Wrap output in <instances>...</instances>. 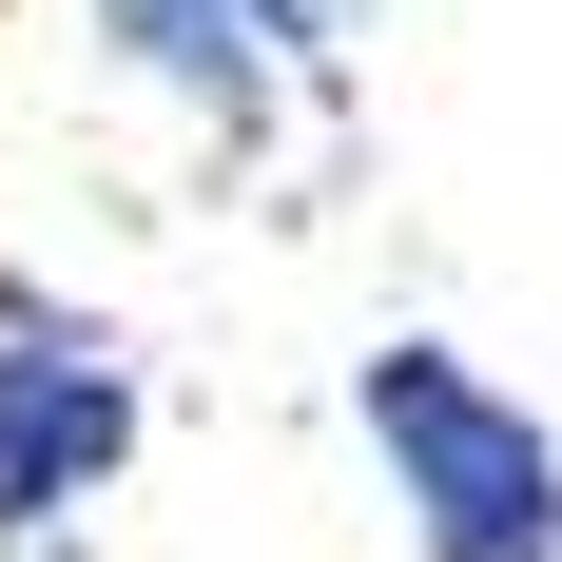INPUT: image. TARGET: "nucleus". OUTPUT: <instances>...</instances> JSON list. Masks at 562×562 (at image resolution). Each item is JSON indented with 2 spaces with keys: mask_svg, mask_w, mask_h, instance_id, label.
<instances>
[{
  "mask_svg": "<svg viewBox=\"0 0 562 562\" xmlns=\"http://www.w3.org/2000/svg\"><path fill=\"white\" fill-rule=\"evenodd\" d=\"M349 427L407 505V562H562V427L524 389H485L447 330H389L349 369Z\"/></svg>",
  "mask_w": 562,
  "mask_h": 562,
  "instance_id": "f257e3e1",
  "label": "nucleus"
},
{
  "mask_svg": "<svg viewBox=\"0 0 562 562\" xmlns=\"http://www.w3.org/2000/svg\"><path fill=\"white\" fill-rule=\"evenodd\" d=\"M116 465H136V349H116V311H78L58 272H0V543L58 562Z\"/></svg>",
  "mask_w": 562,
  "mask_h": 562,
  "instance_id": "f03ea898",
  "label": "nucleus"
},
{
  "mask_svg": "<svg viewBox=\"0 0 562 562\" xmlns=\"http://www.w3.org/2000/svg\"><path fill=\"white\" fill-rule=\"evenodd\" d=\"M116 58L156 78L194 136H291L311 98H349V40H369V0H98Z\"/></svg>",
  "mask_w": 562,
  "mask_h": 562,
  "instance_id": "7ed1b4c3",
  "label": "nucleus"
},
{
  "mask_svg": "<svg viewBox=\"0 0 562 562\" xmlns=\"http://www.w3.org/2000/svg\"><path fill=\"white\" fill-rule=\"evenodd\" d=\"M58 562H78V543H58Z\"/></svg>",
  "mask_w": 562,
  "mask_h": 562,
  "instance_id": "20e7f679",
  "label": "nucleus"
}]
</instances>
